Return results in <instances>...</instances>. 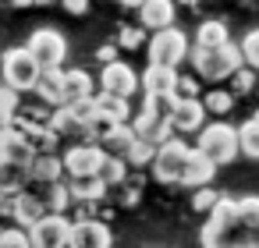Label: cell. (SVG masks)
Masks as SVG:
<instances>
[{
  "instance_id": "1",
  "label": "cell",
  "mask_w": 259,
  "mask_h": 248,
  "mask_svg": "<svg viewBox=\"0 0 259 248\" xmlns=\"http://www.w3.org/2000/svg\"><path fill=\"white\" fill-rule=\"evenodd\" d=\"M188 61H192V68H195V75L206 78V82L231 78V71L245 64V61H241V46H234L231 39L220 43V46H195V50H188Z\"/></svg>"
},
{
  "instance_id": "2",
  "label": "cell",
  "mask_w": 259,
  "mask_h": 248,
  "mask_svg": "<svg viewBox=\"0 0 259 248\" xmlns=\"http://www.w3.org/2000/svg\"><path fill=\"white\" fill-rule=\"evenodd\" d=\"M0 75H4V82L11 89L29 92V89H36L43 68L36 64V57L29 54V46H18V50H8L4 54V61H0Z\"/></svg>"
},
{
  "instance_id": "3",
  "label": "cell",
  "mask_w": 259,
  "mask_h": 248,
  "mask_svg": "<svg viewBox=\"0 0 259 248\" xmlns=\"http://www.w3.org/2000/svg\"><path fill=\"white\" fill-rule=\"evenodd\" d=\"M195 149H199L202 156H209L217 167H220V163H231V160L241 153V149H238V128H231V124L217 121V124L202 128V135H199Z\"/></svg>"
},
{
  "instance_id": "4",
  "label": "cell",
  "mask_w": 259,
  "mask_h": 248,
  "mask_svg": "<svg viewBox=\"0 0 259 248\" xmlns=\"http://www.w3.org/2000/svg\"><path fill=\"white\" fill-rule=\"evenodd\" d=\"M185 57H188V36L181 29H174V25L156 29V36L149 39V64H170V68H178Z\"/></svg>"
},
{
  "instance_id": "5",
  "label": "cell",
  "mask_w": 259,
  "mask_h": 248,
  "mask_svg": "<svg viewBox=\"0 0 259 248\" xmlns=\"http://www.w3.org/2000/svg\"><path fill=\"white\" fill-rule=\"evenodd\" d=\"M188 145L181 138H167L163 145H156V156H153V174L167 184H181L185 177V163H188Z\"/></svg>"
},
{
  "instance_id": "6",
  "label": "cell",
  "mask_w": 259,
  "mask_h": 248,
  "mask_svg": "<svg viewBox=\"0 0 259 248\" xmlns=\"http://www.w3.org/2000/svg\"><path fill=\"white\" fill-rule=\"evenodd\" d=\"M25 46H29V54L36 57L39 68H61L64 64V54H68V39L57 29H36Z\"/></svg>"
},
{
  "instance_id": "7",
  "label": "cell",
  "mask_w": 259,
  "mask_h": 248,
  "mask_svg": "<svg viewBox=\"0 0 259 248\" xmlns=\"http://www.w3.org/2000/svg\"><path fill=\"white\" fill-rule=\"evenodd\" d=\"M29 237H32L36 248H61L71 237V220L64 213H47L29 227Z\"/></svg>"
},
{
  "instance_id": "8",
  "label": "cell",
  "mask_w": 259,
  "mask_h": 248,
  "mask_svg": "<svg viewBox=\"0 0 259 248\" xmlns=\"http://www.w3.org/2000/svg\"><path fill=\"white\" fill-rule=\"evenodd\" d=\"M103 145H96V142H82V145H71L68 153H64V170L71 174V177H78V174H96L100 170V163H103Z\"/></svg>"
},
{
  "instance_id": "9",
  "label": "cell",
  "mask_w": 259,
  "mask_h": 248,
  "mask_svg": "<svg viewBox=\"0 0 259 248\" xmlns=\"http://www.w3.org/2000/svg\"><path fill=\"white\" fill-rule=\"evenodd\" d=\"M68 244H75V248H107V244H110V227H107L103 220H96V216L75 220Z\"/></svg>"
},
{
  "instance_id": "10",
  "label": "cell",
  "mask_w": 259,
  "mask_h": 248,
  "mask_svg": "<svg viewBox=\"0 0 259 248\" xmlns=\"http://www.w3.org/2000/svg\"><path fill=\"white\" fill-rule=\"evenodd\" d=\"M202 117H206V103L199 96H178L174 100V110H170L174 131H199Z\"/></svg>"
},
{
  "instance_id": "11",
  "label": "cell",
  "mask_w": 259,
  "mask_h": 248,
  "mask_svg": "<svg viewBox=\"0 0 259 248\" xmlns=\"http://www.w3.org/2000/svg\"><path fill=\"white\" fill-rule=\"evenodd\" d=\"M135 138H146V142H153V145H163L170 135H174V124H170V117H160V114H153V110H139V117H135Z\"/></svg>"
},
{
  "instance_id": "12",
  "label": "cell",
  "mask_w": 259,
  "mask_h": 248,
  "mask_svg": "<svg viewBox=\"0 0 259 248\" xmlns=\"http://www.w3.org/2000/svg\"><path fill=\"white\" fill-rule=\"evenodd\" d=\"M100 85H103L107 92H117V96H132V92L139 89V78H135V71H132L128 64H121V61H110V64H103Z\"/></svg>"
},
{
  "instance_id": "13",
  "label": "cell",
  "mask_w": 259,
  "mask_h": 248,
  "mask_svg": "<svg viewBox=\"0 0 259 248\" xmlns=\"http://www.w3.org/2000/svg\"><path fill=\"white\" fill-rule=\"evenodd\" d=\"M50 209H47V202H43V195H32V191H18V195H11V216L29 230L39 216H47Z\"/></svg>"
},
{
  "instance_id": "14",
  "label": "cell",
  "mask_w": 259,
  "mask_h": 248,
  "mask_svg": "<svg viewBox=\"0 0 259 248\" xmlns=\"http://www.w3.org/2000/svg\"><path fill=\"white\" fill-rule=\"evenodd\" d=\"M139 22H142V29H153V32L174 25V0H142Z\"/></svg>"
},
{
  "instance_id": "15",
  "label": "cell",
  "mask_w": 259,
  "mask_h": 248,
  "mask_svg": "<svg viewBox=\"0 0 259 248\" xmlns=\"http://www.w3.org/2000/svg\"><path fill=\"white\" fill-rule=\"evenodd\" d=\"M25 167H29V181H36V184H50V181L61 177L64 160H57L54 153H32V160H29Z\"/></svg>"
},
{
  "instance_id": "16",
  "label": "cell",
  "mask_w": 259,
  "mask_h": 248,
  "mask_svg": "<svg viewBox=\"0 0 259 248\" xmlns=\"http://www.w3.org/2000/svg\"><path fill=\"white\" fill-rule=\"evenodd\" d=\"M213 170H217V163H213L209 156H202L199 149H192V153H188V163H185V177H181V184H188V188L209 184V181H213Z\"/></svg>"
},
{
  "instance_id": "17",
  "label": "cell",
  "mask_w": 259,
  "mask_h": 248,
  "mask_svg": "<svg viewBox=\"0 0 259 248\" xmlns=\"http://www.w3.org/2000/svg\"><path fill=\"white\" fill-rule=\"evenodd\" d=\"M142 85H146V92H174L178 89V68H170V64H149L146 75H142Z\"/></svg>"
},
{
  "instance_id": "18",
  "label": "cell",
  "mask_w": 259,
  "mask_h": 248,
  "mask_svg": "<svg viewBox=\"0 0 259 248\" xmlns=\"http://www.w3.org/2000/svg\"><path fill=\"white\" fill-rule=\"evenodd\" d=\"M132 142H135V128H132L128 121H117V124H110V128H107V135L100 138L103 153H114V156H124V153L132 149Z\"/></svg>"
},
{
  "instance_id": "19",
  "label": "cell",
  "mask_w": 259,
  "mask_h": 248,
  "mask_svg": "<svg viewBox=\"0 0 259 248\" xmlns=\"http://www.w3.org/2000/svg\"><path fill=\"white\" fill-rule=\"evenodd\" d=\"M29 181V167L15 163V160H0V191L4 195H18Z\"/></svg>"
},
{
  "instance_id": "20",
  "label": "cell",
  "mask_w": 259,
  "mask_h": 248,
  "mask_svg": "<svg viewBox=\"0 0 259 248\" xmlns=\"http://www.w3.org/2000/svg\"><path fill=\"white\" fill-rule=\"evenodd\" d=\"M85 96H93V78L85 71H64L61 103H75V100H85Z\"/></svg>"
},
{
  "instance_id": "21",
  "label": "cell",
  "mask_w": 259,
  "mask_h": 248,
  "mask_svg": "<svg viewBox=\"0 0 259 248\" xmlns=\"http://www.w3.org/2000/svg\"><path fill=\"white\" fill-rule=\"evenodd\" d=\"M61 82H64V71L61 68H43V75H39V82H36V96L39 100H47L50 107H57L61 103Z\"/></svg>"
},
{
  "instance_id": "22",
  "label": "cell",
  "mask_w": 259,
  "mask_h": 248,
  "mask_svg": "<svg viewBox=\"0 0 259 248\" xmlns=\"http://www.w3.org/2000/svg\"><path fill=\"white\" fill-rule=\"evenodd\" d=\"M103 191H107V184L100 181V174H78V177L71 181V195H75V202H100Z\"/></svg>"
},
{
  "instance_id": "23",
  "label": "cell",
  "mask_w": 259,
  "mask_h": 248,
  "mask_svg": "<svg viewBox=\"0 0 259 248\" xmlns=\"http://www.w3.org/2000/svg\"><path fill=\"white\" fill-rule=\"evenodd\" d=\"M93 100H96V110L107 114L110 121H128V114H132V110H128V96H117V92H107V89H103V92L93 96Z\"/></svg>"
},
{
  "instance_id": "24",
  "label": "cell",
  "mask_w": 259,
  "mask_h": 248,
  "mask_svg": "<svg viewBox=\"0 0 259 248\" xmlns=\"http://www.w3.org/2000/svg\"><path fill=\"white\" fill-rule=\"evenodd\" d=\"M43 202H47V209H50V213H68V206L75 202L71 184H61V177H57V181H50V184H47Z\"/></svg>"
},
{
  "instance_id": "25",
  "label": "cell",
  "mask_w": 259,
  "mask_h": 248,
  "mask_svg": "<svg viewBox=\"0 0 259 248\" xmlns=\"http://www.w3.org/2000/svg\"><path fill=\"white\" fill-rule=\"evenodd\" d=\"M96 174H100V181H103L107 188H110V184H121V181H124V174H128V160H124V156H114V153H107Z\"/></svg>"
},
{
  "instance_id": "26",
  "label": "cell",
  "mask_w": 259,
  "mask_h": 248,
  "mask_svg": "<svg viewBox=\"0 0 259 248\" xmlns=\"http://www.w3.org/2000/svg\"><path fill=\"white\" fill-rule=\"evenodd\" d=\"M238 149H241L245 156L259 160V114H255L252 121H245V124L238 128Z\"/></svg>"
},
{
  "instance_id": "27",
  "label": "cell",
  "mask_w": 259,
  "mask_h": 248,
  "mask_svg": "<svg viewBox=\"0 0 259 248\" xmlns=\"http://www.w3.org/2000/svg\"><path fill=\"white\" fill-rule=\"evenodd\" d=\"M15 117H18V89H11L4 82V85H0V131L11 128Z\"/></svg>"
},
{
  "instance_id": "28",
  "label": "cell",
  "mask_w": 259,
  "mask_h": 248,
  "mask_svg": "<svg viewBox=\"0 0 259 248\" xmlns=\"http://www.w3.org/2000/svg\"><path fill=\"white\" fill-rule=\"evenodd\" d=\"M195 39H199V46H220V43H227V39H231V32H227V25H224V22H202Z\"/></svg>"
},
{
  "instance_id": "29",
  "label": "cell",
  "mask_w": 259,
  "mask_h": 248,
  "mask_svg": "<svg viewBox=\"0 0 259 248\" xmlns=\"http://www.w3.org/2000/svg\"><path fill=\"white\" fill-rule=\"evenodd\" d=\"M153 156H156V145L153 142H146V138H135L132 142V149L124 153V160H128V167H153Z\"/></svg>"
},
{
  "instance_id": "30",
  "label": "cell",
  "mask_w": 259,
  "mask_h": 248,
  "mask_svg": "<svg viewBox=\"0 0 259 248\" xmlns=\"http://www.w3.org/2000/svg\"><path fill=\"white\" fill-rule=\"evenodd\" d=\"M238 223L245 230H255L259 227V199L248 195V199H238Z\"/></svg>"
},
{
  "instance_id": "31",
  "label": "cell",
  "mask_w": 259,
  "mask_h": 248,
  "mask_svg": "<svg viewBox=\"0 0 259 248\" xmlns=\"http://www.w3.org/2000/svg\"><path fill=\"white\" fill-rule=\"evenodd\" d=\"M202 103H206L209 114H231V107H234V92H227V89H213V92L202 96Z\"/></svg>"
},
{
  "instance_id": "32",
  "label": "cell",
  "mask_w": 259,
  "mask_h": 248,
  "mask_svg": "<svg viewBox=\"0 0 259 248\" xmlns=\"http://www.w3.org/2000/svg\"><path fill=\"white\" fill-rule=\"evenodd\" d=\"M241 61L259 71V29H252V32L241 39Z\"/></svg>"
},
{
  "instance_id": "33",
  "label": "cell",
  "mask_w": 259,
  "mask_h": 248,
  "mask_svg": "<svg viewBox=\"0 0 259 248\" xmlns=\"http://www.w3.org/2000/svg\"><path fill=\"white\" fill-rule=\"evenodd\" d=\"M0 244L4 248H29L32 237H29L25 227H8V230H0Z\"/></svg>"
},
{
  "instance_id": "34",
  "label": "cell",
  "mask_w": 259,
  "mask_h": 248,
  "mask_svg": "<svg viewBox=\"0 0 259 248\" xmlns=\"http://www.w3.org/2000/svg\"><path fill=\"white\" fill-rule=\"evenodd\" d=\"M252 71H255V68H234V71H231V78H234V82H231V85H234L231 92H248V89L255 85V75H252Z\"/></svg>"
},
{
  "instance_id": "35",
  "label": "cell",
  "mask_w": 259,
  "mask_h": 248,
  "mask_svg": "<svg viewBox=\"0 0 259 248\" xmlns=\"http://www.w3.org/2000/svg\"><path fill=\"white\" fill-rule=\"evenodd\" d=\"M217 202H220V195H217V191H209L206 184H199V191L192 195V206H195L199 213H209V209H213Z\"/></svg>"
},
{
  "instance_id": "36",
  "label": "cell",
  "mask_w": 259,
  "mask_h": 248,
  "mask_svg": "<svg viewBox=\"0 0 259 248\" xmlns=\"http://www.w3.org/2000/svg\"><path fill=\"white\" fill-rule=\"evenodd\" d=\"M117 39H121V46H124V50H139V46H142V39H146V29H142V25H139V29H135V25H128V29H121V36H117Z\"/></svg>"
},
{
  "instance_id": "37",
  "label": "cell",
  "mask_w": 259,
  "mask_h": 248,
  "mask_svg": "<svg viewBox=\"0 0 259 248\" xmlns=\"http://www.w3.org/2000/svg\"><path fill=\"white\" fill-rule=\"evenodd\" d=\"M178 96H199V82L195 78H181L178 75V89H174Z\"/></svg>"
},
{
  "instance_id": "38",
  "label": "cell",
  "mask_w": 259,
  "mask_h": 248,
  "mask_svg": "<svg viewBox=\"0 0 259 248\" xmlns=\"http://www.w3.org/2000/svg\"><path fill=\"white\" fill-rule=\"evenodd\" d=\"M61 4H64L68 15H85L89 11V0H61Z\"/></svg>"
},
{
  "instance_id": "39",
  "label": "cell",
  "mask_w": 259,
  "mask_h": 248,
  "mask_svg": "<svg viewBox=\"0 0 259 248\" xmlns=\"http://www.w3.org/2000/svg\"><path fill=\"white\" fill-rule=\"evenodd\" d=\"M96 57H100L103 64H110V61H117V50H114V46H100V50H96Z\"/></svg>"
},
{
  "instance_id": "40",
  "label": "cell",
  "mask_w": 259,
  "mask_h": 248,
  "mask_svg": "<svg viewBox=\"0 0 259 248\" xmlns=\"http://www.w3.org/2000/svg\"><path fill=\"white\" fill-rule=\"evenodd\" d=\"M248 241H252V244H259V227H255V230H248Z\"/></svg>"
},
{
  "instance_id": "41",
  "label": "cell",
  "mask_w": 259,
  "mask_h": 248,
  "mask_svg": "<svg viewBox=\"0 0 259 248\" xmlns=\"http://www.w3.org/2000/svg\"><path fill=\"white\" fill-rule=\"evenodd\" d=\"M11 4H15V8H29V4H32V0H11Z\"/></svg>"
},
{
  "instance_id": "42",
  "label": "cell",
  "mask_w": 259,
  "mask_h": 248,
  "mask_svg": "<svg viewBox=\"0 0 259 248\" xmlns=\"http://www.w3.org/2000/svg\"><path fill=\"white\" fill-rule=\"evenodd\" d=\"M121 4H124V8H139V4H142V0H121Z\"/></svg>"
},
{
  "instance_id": "43",
  "label": "cell",
  "mask_w": 259,
  "mask_h": 248,
  "mask_svg": "<svg viewBox=\"0 0 259 248\" xmlns=\"http://www.w3.org/2000/svg\"><path fill=\"white\" fill-rule=\"evenodd\" d=\"M32 4H54V0H32Z\"/></svg>"
},
{
  "instance_id": "44",
  "label": "cell",
  "mask_w": 259,
  "mask_h": 248,
  "mask_svg": "<svg viewBox=\"0 0 259 248\" xmlns=\"http://www.w3.org/2000/svg\"><path fill=\"white\" fill-rule=\"evenodd\" d=\"M181 4H195V0H181Z\"/></svg>"
},
{
  "instance_id": "45",
  "label": "cell",
  "mask_w": 259,
  "mask_h": 248,
  "mask_svg": "<svg viewBox=\"0 0 259 248\" xmlns=\"http://www.w3.org/2000/svg\"><path fill=\"white\" fill-rule=\"evenodd\" d=\"M0 202H4V191H0Z\"/></svg>"
}]
</instances>
